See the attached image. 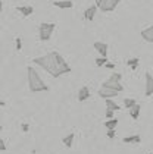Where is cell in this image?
I'll return each instance as SVG.
<instances>
[{
	"instance_id": "6da1fadb",
	"label": "cell",
	"mask_w": 153,
	"mask_h": 154,
	"mask_svg": "<svg viewBox=\"0 0 153 154\" xmlns=\"http://www.w3.org/2000/svg\"><path fill=\"white\" fill-rule=\"evenodd\" d=\"M27 78H28V88H30L31 93H46L50 90L49 85L41 79L40 73L35 71V68H33V66L27 68Z\"/></svg>"
},
{
	"instance_id": "7a4b0ae2",
	"label": "cell",
	"mask_w": 153,
	"mask_h": 154,
	"mask_svg": "<svg viewBox=\"0 0 153 154\" xmlns=\"http://www.w3.org/2000/svg\"><path fill=\"white\" fill-rule=\"evenodd\" d=\"M33 63L37 65V66H40V68H43V69H44L50 76H53V78H59V76H60L58 66H56V62H55V59H53L52 51L47 53V54H44V56L34 57V59H33Z\"/></svg>"
},
{
	"instance_id": "3957f363",
	"label": "cell",
	"mask_w": 153,
	"mask_h": 154,
	"mask_svg": "<svg viewBox=\"0 0 153 154\" xmlns=\"http://www.w3.org/2000/svg\"><path fill=\"white\" fill-rule=\"evenodd\" d=\"M121 79H122V75L119 72H112V75L106 81H103L102 87L103 88H110V90H115L118 93H121V91H124V87L121 84Z\"/></svg>"
},
{
	"instance_id": "277c9868",
	"label": "cell",
	"mask_w": 153,
	"mask_h": 154,
	"mask_svg": "<svg viewBox=\"0 0 153 154\" xmlns=\"http://www.w3.org/2000/svg\"><path fill=\"white\" fill-rule=\"evenodd\" d=\"M55 28H56V24H55V22H41L40 26H38L40 40H41V41H49L50 37L53 35Z\"/></svg>"
},
{
	"instance_id": "5b68a950",
	"label": "cell",
	"mask_w": 153,
	"mask_h": 154,
	"mask_svg": "<svg viewBox=\"0 0 153 154\" xmlns=\"http://www.w3.org/2000/svg\"><path fill=\"white\" fill-rule=\"evenodd\" d=\"M52 54H53V59H55V62H56V66H58L60 76L72 72V68L66 63V60L63 59V56H62V54H59L58 51H52Z\"/></svg>"
},
{
	"instance_id": "8992f818",
	"label": "cell",
	"mask_w": 153,
	"mask_h": 154,
	"mask_svg": "<svg viewBox=\"0 0 153 154\" xmlns=\"http://www.w3.org/2000/svg\"><path fill=\"white\" fill-rule=\"evenodd\" d=\"M97 9H100L102 12H113L118 8V5L121 3V0H94Z\"/></svg>"
},
{
	"instance_id": "52a82bcc",
	"label": "cell",
	"mask_w": 153,
	"mask_h": 154,
	"mask_svg": "<svg viewBox=\"0 0 153 154\" xmlns=\"http://www.w3.org/2000/svg\"><path fill=\"white\" fill-rule=\"evenodd\" d=\"M93 47L102 57H107V44L106 43H103V41H94Z\"/></svg>"
},
{
	"instance_id": "ba28073f",
	"label": "cell",
	"mask_w": 153,
	"mask_h": 154,
	"mask_svg": "<svg viewBox=\"0 0 153 154\" xmlns=\"http://www.w3.org/2000/svg\"><path fill=\"white\" fill-rule=\"evenodd\" d=\"M96 12H97V6H96V5H91V6H88V8H87V9L84 11L82 16H84V19H85V21L91 22V21H94Z\"/></svg>"
},
{
	"instance_id": "9c48e42d",
	"label": "cell",
	"mask_w": 153,
	"mask_h": 154,
	"mask_svg": "<svg viewBox=\"0 0 153 154\" xmlns=\"http://www.w3.org/2000/svg\"><path fill=\"white\" fill-rule=\"evenodd\" d=\"M153 94V76L152 73H146V88H144V95L150 97Z\"/></svg>"
},
{
	"instance_id": "30bf717a",
	"label": "cell",
	"mask_w": 153,
	"mask_h": 154,
	"mask_svg": "<svg viewBox=\"0 0 153 154\" xmlns=\"http://www.w3.org/2000/svg\"><path fill=\"white\" fill-rule=\"evenodd\" d=\"M97 94L100 95L102 98H113V97H116L118 95V91L115 90H110V88H100L99 91H97Z\"/></svg>"
},
{
	"instance_id": "8fae6325",
	"label": "cell",
	"mask_w": 153,
	"mask_h": 154,
	"mask_svg": "<svg viewBox=\"0 0 153 154\" xmlns=\"http://www.w3.org/2000/svg\"><path fill=\"white\" fill-rule=\"evenodd\" d=\"M140 35H141V38H143L144 41L152 43V44H153V25L147 26V28H144V29L140 32Z\"/></svg>"
},
{
	"instance_id": "7c38bea8",
	"label": "cell",
	"mask_w": 153,
	"mask_h": 154,
	"mask_svg": "<svg viewBox=\"0 0 153 154\" xmlns=\"http://www.w3.org/2000/svg\"><path fill=\"white\" fill-rule=\"evenodd\" d=\"M53 6L59 9H72L74 8V2L72 0H55Z\"/></svg>"
},
{
	"instance_id": "4fadbf2b",
	"label": "cell",
	"mask_w": 153,
	"mask_h": 154,
	"mask_svg": "<svg viewBox=\"0 0 153 154\" xmlns=\"http://www.w3.org/2000/svg\"><path fill=\"white\" fill-rule=\"evenodd\" d=\"M90 98V88L88 87H81L80 90H78V101L82 103V101H85V100H88Z\"/></svg>"
},
{
	"instance_id": "5bb4252c",
	"label": "cell",
	"mask_w": 153,
	"mask_h": 154,
	"mask_svg": "<svg viewBox=\"0 0 153 154\" xmlns=\"http://www.w3.org/2000/svg\"><path fill=\"white\" fill-rule=\"evenodd\" d=\"M129 116L134 119V120H137V119L140 118V112H141V106L139 104V103H135L132 107H129Z\"/></svg>"
},
{
	"instance_id": "9a60e30c",
	"label": "cell",
	"mask_w": 153,
	"mask_h": 154,
	"mask_svg": "<svg viewBox=\"0 0 153 154\" xmlns=\"http://www.w3.org/2000/svg\"><path fill=\"white\" fill-rule=\"evenodd\" d=\"M122 142H125V144H139V142H141V135L135 134V135L124 137V138H122Z\"/></svg>"
},
{
	"instance_id": "2e32d148",
	"label": "cell",
	"mask_w": 153,
	"mask_h": 154,
	"mask_svg": "<svg viewBox=\"0 0 153 154\" xmlns=\"http://www.w3.org/2000/svg\"><path fill=\"white\" fill-rule=\"evenodd\" d=\"M105 101L107 110H112V112H119L121 110V106H118V103H115L112 98H105Z\"/></svg>"
},
{
	"instance_id": "e0dca14e",
	"label": "cell",
	"mask_w": 153,
	"mask_h": 154,
	"mask_svg": "<svg viewBox=\"0 0 153 154\" xmlns=\"http://www.w3.org/2000/svg\"><path fill=\"white\" fill-rule=\"evenodd\" d=\"M74 138H75V134H74V132H71V134H68V135H65V137L62 138L63 145H65L66 148H71L72 144H74Z\"/></svg>"
},
{
	"instance_id": "ac0fdd59",
	"label": "cell",
	"mask_w": 153,
	"mask_h": 154,
	"mask_svg": "<svg viewBox=\"0 0 153 154\" xmlns=\"http://www.w3.org/2000/svg\"><path fill=\"white\" fill-rule=\"evenodd\" d=\"M16 11L21 13V15H24V16H30V15H33V12H34V8L33 6H18Z\"/></svg>"
},
{
	"instance_id": "d6986e66",
	"label": "cell",
	"mask_w": 153,
	"mask_h": 154,
	"mask_svg": "<svg viewBox=\"0 0 153 154\" xmlns=\"http://www.w3.org/2000/svg\"><path fill=\"white\" fill-rule=\"evenodd\" d=\"M103 125H105V128H106V129H115V128L118 126V119H116V118L107 119V120H106V122L103 123Z\"/></svg>"
},
{
	"instance_id": "ffe728a7",
	"label": "cell",
	"mask_w": 153,
	"mask_h": 154,
	"mask_svg": "<svg viewBox=\"0 0 153 154\" xmlns=\"http://www.w3.org/2000/svg\"><path fill=\"white\" fill-rule=\"evenodd\" d=\"M139 63H140V59H139V57H132V59L127 60V65H128L132 71H135V69L139 68Z\"/></svg>"
},
{
	"instance_id": "44dd1931",
	"label": "cell",
	"mask_w": 153,
	"mask_h": 154,
	"mask_svg": "<svg viewBox=\"0 0 153 154\" xmlns=\"http://www.w3.org/2000/svg\"><path fill=\"white\" fill-rule=\"evenodd\" d=\"M135 103H137V101H135V98H124V106L127 107V109L132 107Z\"/></svg>"
},
{
	"instance_id": "7402d4cb",
	"label": "cell",
	"mask_w": 153,
	"mask_h": 154,
	"mask_svg": "<svg viewBox=\"0 0 153 154\" xmlns=\"http://www.w3.org/2000/svg\"><path fill=\"white\" fill-rule=\"evenodd\" d=\"M106 62H107V57H102V56H100V57L96 59V66H97V68H102V66H105Z\"/></svg>"
},
{
	"instance_id": "603a6c76",
	"label": "cell",
	"mask_w": 153,
	"mask_h": 154,
	"mask_svg": "<svg viewBox=\"0 0 153 154\" xmlns=\"http://www.w3.org/2000/svg\"><path fill=\"white\" fill-rule=\"evenodd\" d=\"M15 46H16V50H18V51L22 50V40H21V37H16V38H15Z\"/></svg>"
},
{
	"instance_id": "cb8c5ba5",
	"label": "cell",
	"mask_w": 153,
	"mask_h": 154,
	"mask_svg": "<svg viewBox=\"0 0 153 154\" xmlns=\"http://www.w3.org/2000/svg\"><path fill=\"white\" fill-rule=\"evenodd\" d=\"M115 134H116V131H115V129H107V132H106V137H107L109 140H113V138H115Z\"/></svg>"
},
{
	"instance_id": "d4e9b609",
	"label": "cell",
	"mask_w": 153,
	"mask_h": 154,
	"mask_svg": "<svg viewBox=\"0 0 153 154\" xmlns=\"http://www.w3.org/2000/svg\"><path fill=\"white\" fill-rule=\"evenodd\" d=\"M21 129H22V132H28L30 131V125L28 123H22L21 125Z\"/></svg>"
},
{
	"instance_id": "484cf974",
	"label": "cell",
	"mask_w": 153,
	"mask_h": 154,
	"mask_svg": "<svg viewBox=\"0 0 153 154\" xmlns=\"http://www.w3.org/2000/svg\"><path fill=\"white\" fill-rule=\"evenodd\" d=\"M113 113H115V112H112V110H107V109H106V118L107 119L113 118Z\"/></svg>"
},
{
	"instance_id": "4316f807",
	"label": "cell",
	"mask_w": 153,
	"mask_h": 154,
	"mask_svg": "<svg viewBox=\"0 0 153 154\" xmlns=\"http://www.w3.org/2000/svg\"><path fill=\"white\" fill-rule=\"evenodd\" d=\"M105 66L107 68V69H110V71H112V69H115V65H113V63H110V62H106Z\"/></svg>"
},
{
	"instance_id": "83f0119b",
	"label": "cell",
	"mask_w": 153,
	"mask_h": 154,
	"mask_svg": "<svg viewBox=\"0 0 153 154\" xmlns=\"http://www.w3.org/2000/svg\"><path fill=\"white\" fill-rule=\"evenodd\" d=\"M0 151H6V144L3 140H0Z\"/></svg>"
},
{
	"instance_id": "f1b7e54d",
	"label": "cell",
	"mask_w": 153,
	"mask_h": 154,
	"mask_svg": "<svg viewBox=\"0 0 153 154\" xmlns=\"http://www.w3.org/2000/svg\"><path fill=\"white\" fill-rule=\"evenodd\" d=\"M3 106H6V101H3V100H0V107H3Z\"/></svg>"
},
{
	"instance_id": "f546056e",
	"label": "cell",
	"mask_w": 153,
	"mask_h": 154,
	"mask_svg": "<svg viewBox=\"0 0 153 154\" xmlns=\"http://www.w3.org/2000/svg\"><path fill=\"white\" fill-rule=\"evenodd\" d=\"M2 9H3V2L0 0V12H2Z\"/></svg>"
},
{
	"instance_id": "4dcf8cb0",
	"label": "cell",
	"mask_w": 153,
	"mask_h": 154,
	"mask_svg": "<svg viewBox=\"0 0 153 154\" xmlns=\"http://www.w3.org/2000/svg\"><path fill=\"white\" fill-rule=\"evenodd\" d=\"M2 129H3V126H2V125H0V132H2Z\"/></svg>"
},
{
	"instance_id": "1f68e13d",
	"label": "cell",
	"mask_w": 153,
	"mask_h": 154,
	"mask_svg": "<svg viewBox=\"0 0 153 154\" xmlns=\"http://www.w3.org/2000/svg\"><path fill=\"white\" fill-rule=\"evenodd\" d=\"M149 154H153V153H149Z\"/></svg>"
}]
</instances>
